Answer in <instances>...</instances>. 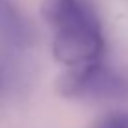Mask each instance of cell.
I'll return each mask as SVG.
<instances>
[{"instance_id": "6da1fadb", "label": "cell", "mask_w": 128, "mask_h": 128, "mask_svg": "<svg viewBox=\"0 0 128 128\" xmlns=\"http://www.w3.org/2000/svg\"><path fill=\"white\" fill-rule=\"evenodd\" d=\"M126 90V83L100 62L70 68L58 81V92L66 98H113Z\"/></svg>"}, {"instance_id": "7a4b0ae2", "label": "cell", "mask_w": 128, "mask_h": 128, "mask_svg": "<svg viewBox=\"0 0 128 128\" xmlns=\"http://www.w3.org/2000/svg\"><path fill=\"white\" fill-rule=\"evenodd\" d=\"M42 15L55 38H74L102 32L100 21L83 0H44Z\"/></svg>"}, {"instance_id": "3957f363", "label": "cell", "mask_w": 128, "mask_h": 128, "mask_svg": "<svg viewBox=\"0 0 128 128\" xmlns=\"http://www.w3.org/2000/svg\"><path fill=\"white\" fill-rule=\"evenodd\" d=\"M0 40L15 47H23L30 40L26 19L12 0H0Z\"/></svg>"}, {"instance_id": "277c9868", "label": "cell", "mask_w": 128, "mask_h": 128, "mask_svg": "<svg viewBox=\"0 0 128 128\" xmlns=\"http://www.w3.org/2000/svg\"><path fill=\"white\" fill-rule=\"evenodd\" d=\"M94 128H128V113L126 111L111 113V115L104 117Z\"/></svg>"}]
</instances>
